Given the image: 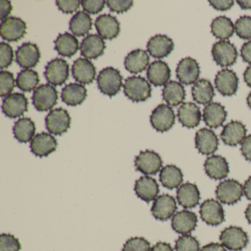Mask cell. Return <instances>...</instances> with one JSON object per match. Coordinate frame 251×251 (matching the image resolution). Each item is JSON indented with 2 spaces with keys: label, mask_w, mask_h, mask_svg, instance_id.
<instances>
[{
  "label": "cell",
  "mask_w": 251,
  "mask_h": 251,
  "mask_svg": "<svg viewBox=\"0 0 251 251\" xmlns=\"http://www.w3.org/2000/svg\"><path fill=\"white\" fill-rule=\"evenodd\" d=\"M151 85L148 80L141 76L127 77L125 82L124 93L133 102H139L147 100L151 97Z\"/></svg>",
  "instance_id": "cell-1"
},
{
  "label": "cell",
  "mask_w": 251,
  "mask_h": 251,
  "mask_svg": "<svg viewBox=\"0 0 251 251\" xmlns=\"http://www.w3.org/2000/svg\"><path fill=\"white\" fill-rule=\"evenodd\" d=\"M98 85L100 92L110 98L115 96L123 86V77L120 72L113 67H107L100 73Z\"/></svg>",
  "instance_id": "cell-2"
},
{
  "label": "cell",
  "mask_w": 251,
  "mask_h": 251,
  "mask_svg": "<svg viewBox=\"0 0 251 251\" xmlns=\"http://www.w3.org/2000/svg\"><path fill=\"white\" fill-rule=\"evenodd\" d=\"M58 95L56 89L50 84H43L35 89L33 104L39 111H48L52 109L58 102Z\"/></svg>",
  "instance_id": "cell-3"
},
{
  "label": "cell",
  "mask_w": 251,
  "mask_h": 251,
  "mask_svg": "<svg viewBox=\"0 0 251 251\" xmlns=\"http://www.w3.org/2000/svg\"><path fill=\"white\" fill-rule=\"evenodd\" d=\"M220 240L222 245L227 249L239 251L248 245V236L246 232L241 227L230 226L221 232Z\"/></svg>",
  "instance_id": "cell-4"
},
{
  "label": "cell",
  "mask_w": 251,
  "mask_h": 251,
  "mask_svg": "<svg viewBox=\"0 0 251 251\" xmlns=\"http://www.w3.org/2000/svg\"><path fill=\"white\" fill-rule=\"evenodd\" d=\"M45 69V77L53 86H62L68 80L70 65L63 58H55L50 61Z\"/></svg>",
  "instance_id": "cell-5"
},
{
  "label": "cell",
  "mask_w": 251,
  "mask_h": 251,
  "mask_svg": "<svg viewBox=\"0 0 251 251\" xmlns=\"http://www.w3.org/2000/svg\"><path fill=\"white\" fill-rule=\"evenodd\" d=\"M176 121V115L171 107L165 104H160L152 111L151 123L152 127L161 133L168 131Z\"/></svg>",
  "instance_id": "cell-6"
},
{
  "label": "cell",
  "mask_w": 251,
  "mask_h": 251,
  "mask_svg": "<svg viewBox=\"0 0 251 251\" xmlns=\"http://www.w3.org/2000/svg\"><path fill=\"white\" fill-rule=\"evenodd\" d=\"M46 127L50 133L54 135H62L70 127L71 117L68 111L60 108L52 110L45 119Z\"/></svg>",
  "instance_id": "cell-7"
},
{
  "label": "cell",
  "mask_w": 251,
  "mask_h": 251,
  "mask_svg": "<svg viewBox=\"0 0 251 251\" xmlns=\"http://www.w3.org/2000/svg\"><path fill=\"white\" fill-rule=\"evenodd\" d=\"M211 53L214 61L222 67H230L237 59L236 48L228 41H220L214 44Z\"/></svg>",
  "instance_id": "cell-8"
},
{
  "label": "cell",
  "mask_w": 251,
  "mask_h": 251,
  "mask_svg": "<svg viewBox=\"0 0 251 251\" xmlns=\"http://www.w3.org/2000/svg\"><path fill=\"white\" fill-rule=\"evenodd\" d=\"M243 194L242 185L237 180L233 179L221 182L216 189V195L219 201L228 205L237 202Z\"/></svg>",
  "instance_id": "cell-9"
},
{
  "label": "cell",
  "mask_w": 251,
  "mask_h": 251,
  "mask_svg": "<svg viewBox=\"0 0 251 251\" xmlns=\"http://www.w3.org/2000/svg\"><path fill=\"white\" fill-rule=\"evenodd\" d=\"M27 32V25L22 19L11 17L6 19L0 25V35L4 40L18 42Z\"/></svg>",
  "instance_id": "cell-10"
},
{
  "label": "cell",
  "mask_w": 251,
  "mask_h": 251,
  "mask_svg": "<svg viewBox=\"0 0 251 251\" xmlns=\"http://www.w3.org/2000/svg\"><path fill=\"white\" fill-rule=\"evenodd\" d=\"M162 164L161 156L152 151H142L135 159L136 170L147 176L156 174L162 167Z\"/></svg>",
  "instance_id": "cell-11"
},
{
  "label": "cell",
  "mask_w": 251,
  "mask_h": 251,
  "mask_svg": "<svg viewBox=\"0 0 251 251\" xmlns=\"http://www.w3.org/2000/svg\"><path fill=\"white\" fill-rule=\"evenodd\" d=\"M2 109L9 118H18L27 111L28 100L24 94H11L2 101Z\"/></svg>",
  "instance_id": "cell-12"
},
{
  "label": "cell",
  "mask_w": 251,
  "mask_h": 251,
  "mask_svg": "<svg viewBox=\"0 0 251 251\" xmlns=\"http://www.w3.org/2000/svg\"><path fill=\"white\" fill-rule=\"evenodd\" d=\"M201 70L196 60L191 57L183 58L177 64L176 75L180 83L189 86L196 83L199 77Z\"/></svg>",
  "instance_id": "cell-13"
},
{
  "label": "cell",
  "mask_w": 251,
  "mask_h": 251,
  "mask_svg": "<svg viewBox=\"0 0 251 251\" xmlns=\"http://www.w3.org/2000/svg\"><path fill=\"white\" fill-rule=\"evenodd\" d=\"M177 204L171 195H162L154 201L151 212L156 220L165 221L175 215Z\"/></svg>",
  "instance_id": "cell-14"
},
{
  "label": "cell",
  "mask_w": 251,
  "mask_h": 251,
  "mask_svg": "<svg viewBox=\"0 0 251 251\" xmlns=\"http://www.w3.org/2000/svg\"><path fill=\"white\" fill-rule=\"evenodd\" d=\"M200 214L202 220L209 226H218L225 220L223 206L214 199L206 200L202 202L200 208Z\"/></svg>",
  "instance_id": "cell-15"
},
{
  "label": "cell",
  "mask_w": 251,
  "mask_h": 251,
  "mask_svg": "<svg viewBox=\"0 0 251 251\" xmlns=\"http://www.w3.org/2000/svg\"><path fill=\"white\" fill-rule=\"evenodd\" d=\"M216 88L223 96H232L237 92L239 78L233 70H222L216 75Z\"/></svg>",
  "instance_id": "cell-16"
},
{
  "label": "cell",
  "mask_w": 251,
  "mask_h": 251,
  "mask_svg": "<svg viewBox=\"0 0 251 251\" xmlns=\"http://www.w3.org/2000/svg\"><path fill=\"white\" fill-rule=\"evenodd\" d=\"M58 142L52 135L43 132L36 135L30 143L31 152L36 156L47 157L56 151Z\"/></svg>",
  "instance_id": "cell-17"
},
{
  "label": "cell",
  "mask_w": 251,
  "mask_h": 251,
  "mask_svg": "<svg viewBox=\"0 0 251 251\" xmlns=\"http://www.w3.org/2000/svg\"><path fill=\"white\" fill-rule=\"evenodd\" d=\"M17 62L24 69L34 68L39 64L41 58L40 51L34 44H23L17 51Z\"/></svg>",
  "instance_id": "cell-18"
},
{
  "label": "cell",
  "mask_w": 251,
  "mask_h": 251,
  "mask_svg": "<svg viewBox=\"0 0 251 251\" xmlns=\"http://www.w3.org/2000/svg\"><path fill=\"white\" fill-rule=\"evenodd\" d=\"M95 27L100 36L102 39L112 40L120 34V23L117 19L111 14L99 16L95 21Z\"/></svg>",
  "instance_id": "cell-19"
},
{
  "label": "cell",
  "mask_w": 251,
  "mask_h": 251,
  "mask_svg": "<svg viewBox=\"0 0 251 251\" xmlns=\"http://www.w3.org/2000/svg\"><path fill=\"white\" fill-rule=\"evenodd\" d=\"M198 224V217L192 211L183 210L175 214L172 220V227L175 231L182 235L189 234L195 230Z\"/></svg>",
  "instance_id": "cell-20"
},
{
  "label": "cell",
  "mask_w": 251,
  "mask_h": 251,
  "mask_svg": "<svg viewBox=\"0 0 251 251\" xmlns=\"http://www.w3.org/2000/svg\"><path fill=\"white\" fill-rule=\"evenodd\" d=\"M134 190L138 198L150 202L158 198L159 186L155 179L149 176H143L136 180Z\"/></svg>",
  "instance_id": "cell-21"
},
{
  "label": "cell",
  "mask_w": 251,
  "mask_h": 251,
  "mask_svg": "<svg viewBox=\"0 0 251 251\" xmlns=\"http://www.w3.org/2000/svg\"><path fill=\"white\" fill-rule=\"evenodd\" d=\"M195 145L202 155H211L218 149L219 141L213 130L202 128L195 135Z\"/></svg>",
  "instance_id": "cell-22"
},
{
  "label": "cell",
  "mask_w": 251,
  "mask_h": 251,
  "mask_svg": "<svg viewBox=\"0 0 251 251\" xmlns=\"http://www.w3.org/2000/svg\"><path fill=\"white\" fill-rule=\"evenodd\" d=\"M147 48L153 58H165L174 50V42L165 35H156L150 39Z\"/></svg>",
  "instance_id": "cell-23"
},
{
  "label": "cell",
  "mask_w": 251,
  "mask_h": 251,
  "mask_svg": "<svg viewBox=\"0 0 251 251\" xmlns=\"http://www.w3.org/2000/svg\"><path fill=\"white\" fill-rule=\"evenodd\" d=\"M73 77L82 84L93 83L96 77V69L86 58H80L75 61L72 68Z\"/></svg>",
  "instance_id": "cell-24"
},
{
  "label": "cell",
  "mask_w": 251,
  "mask_h": 251,
  "mask_svg": "<svg viewBox=\"0 0 251 251\" xmlns=\"http://www.w3.org/2000/svg\"><path fill=\"white\" fill-rule=\"evenodd\" d=\"M246 132L245 126L241 122L231 121L224 126L220 137L226 145L236 146L243 142Z\"/></svg>",
  "instance_id": "cell-25"
},
{
  "label": "cell",
  "mask_w": 251,
  "mask_h": 251,
  "mask_svg": "<svg viewBox=\"0 0 251 251\" xmlns=\"http://www.w3.org/2000/svg\"><path fill=\"white\" fill-rule=\"evenodd\" d=\"M105 43L99 35L90 34L86 36L81 43V55L89 59H97L103 55Z\"/></svg>",
  "instance_id": "cell-26"
},
{
  "label": "cell",
  "mask_w": 251,
  "mask_h": 251,
  "mask_svg": "<svg viewBox=\"0 0 251 251\" xmlns=\"http://www.w3.org/2000/svg\"><path fill=\"white\" fill-rule=\"evenodd\" d=\"M179 122L183 127L194 128L199 126L201 112L199 107L193 102H184L177 111Z\"/></svg>",
  "instance_id": "cell-27"
},
{
  "label": "cell",
  "mask_w": 251,
  "mask_h": 251,
  "mask_svg": "<svg viewBox=\"0 0 251 251\" xmlns=\"http://www.w3.org/2000/svg\"><path fill=\"white\" fill-rule=\"evenodd\" d=\"M148 80L155 86H165L171 76V70L167 63L162 61H153L148 69Z\"/></svg>",
  "instance_id": "cell-28"
},
{
  "label": "cell",
  "mask_w": 251,
  "mask_h": 251,
  "mask_svg": "<svg viewBox=\"0 0 251 251\" xmlns=\"http://www.w3.org/2000/svg\"><path fill=\"white\" fill-rule=\"evenodd\" d=\"M205 171L211 178L221 180L226 178L229 173V167L224 157L220 155H211L205 160Z\"/></svg>",
  "instance_id": "cell-29"
},
{
  "label": "cell",
  "mask_w": 251,
  "mask_h": 251,
  "mask_svg": "<svg viewBox=\"0 0 251 251\" xmlns=\"http://www.w3.org/2000/svg\"><path fill=\"white\" fill-rule=\"evenodd\" d=\"M203 121L206 126L217 128L223 126L227 117L226 108L219 102H211L203 110Z\"/></svg>",
  "instance_id": "cell-30"
},
{
  "label": "cell",
  "mask_w": 251,
  "mask_h": 251,
  "mask_svg": "<svg viewBox=\"0 0 251 251\" xmlns=\"http://www.w3.org/2000/svg\"><path fill=\"white\" fill-rule=\"evenodd\" d=\"M200 198L199 189L194 183H183L177 189V201L183 208H192L197 206L199 203Z\"/></svg>",
  "instance_id": "cell-31"
},
{
  "label": "cell",
  "mask_w": 251,
  "mask_h": 251,
  "mask_svg": "<svg viewBox=\"0 0 251 251\" xmlns=\"http://www.w3.org/2000/svg\"><path fill=\"white\" fill-rule=\"evenodd\" d=\"M150 57L143 50L132 51L126 57L125 67L132 74H139L146 70L149 65Z\"/></svg>",
  "instance_id": "cell-32"
},
{
  "label": "cell",
  "mask_w": 251,
  "mask_h": 251,
  "mask_svg": "<svg viewBox=\"0 0 251 251\" xmlns=\"http://www.w3.org/2000/svg\"><path fill=\"white\" fill-rule=\"evenodd\" d=\"M87 97V90L83 85L70 83L61 92V99L67 105L76 106L83 103Z\"/></svg>",
  "instance_id": "cell-33"
},
{
  "label": "cell",
  "mask_w": 251,
  "mask_h": 251,
  "mask_svg": "<svg viewBox=\"0 0 251 251\" xmlns=\"http://www.w3.org/2000/svg\"><path fill=\"white\" fill-rule=\"evenodd\" d=\"M55 43V50L60 55L71 58L79 50V42L75 36L69 33L59 34Z\"/></svg>",
  "instance_id": "cell-34"
},
{
  "label": "cell",
  "mask_w": 251,
  "mask_h": 251,
  "mask_svg": "<svg viewBox=\"0 0 251 251\" xmlns=\"http://www.w3.org/2000/svg\"><path fill=\"white\" fill-rule=\"evenodd\" d=\"M36 130L34 122L27 117L20 119L18 121L16 122L13 128L14 137L21 143H27L33 140Z\"/></svg>",
  "instance_id": "cell-35"
},
{
  "label": "cell",
  "mask_w": 251,
  "mask_h": 251,
  "mask_svg": "<svg viewBox=\"0 0 251 251\" xmlns=\"http://www.w3.org/2000/svg\"><path fill=\"white\" fill-rule=\"evenodd\" d=\"M162 96L165 102L172 106H177L186 98L184 87L178 82L171 80L164 86Z\"/></svg>",
  "instance_id": "cell-36"
},
{
  "label": "cell",
  "mask_w": 251,
  "mask_h": 251,
  "mask_svg": "<svg viewBox=\"0 0 251 251\" xmlns=\"http://www.w3.org/2000/svg\"><path fill=\"white\" fill-rule=\"evenodd\" d=\"M194 100L201 105L211 103L214 98V89L211 82L205 79L198 80L192 89Z\"/></svg>",
  "instance_id": "cell-37"
},
{
  "label": "cell",
  "mask_w": 251,
  "mask_h": 251,
  "mask_svg": "<svg viewBox=\"0 0 251 251\" xmlns=\"http://www.w3.org/2000/svg\"><path fill=\"white\" fill-rule=\"evenodd\" d=\"M159 179L164 187L169 189H176L183 182V173L176 166L167 165L160 171Z\"/></svg>",
  "instance_id": "cell-38"
},
{
  "label": "cell",
  "mask_w": 251,
  "mask_h": 251,
  "mask_svg": "<svg viewBox=\"0 0 251 251\" xmlns=\"http://www.w3.org/2000/svg\"><path fill=\"white\" fill-rule=\"evenodd\" d=\"M211 29L213 36L217 39L225 40L230 39L233 36L235 26L230 19L225 16H220L213 20Z\"/></svg>",
  "instance_id": "cell-39"
},
{
  "label": "cell",
  "mask_w": 251,
  "mask_h": 251,
  "mask_svg": "<svg viewBox=\"0 0 251 251\" xmlns=\"http://www.w3.org/2000/svg\"><path fill=\"white\" fill-rule=\"evenodd\" d=\"M92 20L89 14L83 11H78L73 16L70 23V30L75 36H84L92 30Z\"/></svg>",
  "instance_id": "cell-40"
},
{
  "label": "cell",
  "mask_w": 251,
  "mask_h": 251,
  "mask_svg": "<svg viewBox=\"0 0 251 251\" xmlns=\"http://www.w3.org/2000/svg\"><path fill=\"white\" fill-rule=\"evenodd\" d=\"M39 83V74L33 70H22L17 79V87L23 92H32Z\"/></svg>",
  "instance_id": "cell-41"
},
{
  "label": "cell",
  "mask_w": 251,
  "mask_h": 251,
  "mask_svg": "<svg viewBox=\"0 0 251 251\" xmlns=\"http://www.w3.org/2000/svg\"><path fill=\"white\" fill-rule=\"evenodd\" d=\"M176 251H201L196 238L192 235H182L176 242Z\"/></svg>",
  "instance_id": "cell-42"
},
{
  "label": "cell",
  "mask_w": 251,
  "mask_h": 251,
  "mask_svg": "<svg viewBox=\"0 0 251 251\" xmlns=\"http://www.w3.org/2000/svg\"><path fill=\"white\" fill-rule=\"evenodd\" d=\"M15 87L14 75L8 71L0 72V96L6 98L13 92Z\"/></svg>",
  "instance_id": "cell-43"
},
{
  "label": "cell",
  "mask_w": 251,
  "mask_h": 251,
  "mask_svg": "<svg viewBox=\"0 0 251 251\" xmlns=\"http://www.w3.org/2000/svg\"><path fill=\"white\" fill-rule=\"evenodd\" d=\"M235 30L240 39H251V17L248 16L239 17L235 24Z\"/></svg>",
  "instance_id": "cell-44"
},
{
  "label": "cell",
  "mask_w": 251,
  "mask_h": 251,
  "mask_svg": "<svg viewBox=\"0 0 251 251\" xmlns=\"http://www.w3.org/2000/svg\"><path fill=\"white\" fill-rule=\"evenodd\" d=\"M151 244L143 237H132L126 241L123 251H151Z\"/></svg>",
  "instance_id": "cell-45"
},
{
  "label": "cell",
  "mask_w": 251,
  "mask_h": 251,
  "mask_svg": "<svg viewBox=\"0 0 251 251\" xmlns=\"http://www.w3.org/2000/svg\"><path fill=\"white\" fill-rule=\"evenodd\" d=\"M21 244L14 235L2 233L0 236V251H20Z\"/></svg>",
  "instance_id": "cell-46"
},
{
  "label": "cell",
  "mask_w": 251,
  "mask_h": 251,
  "mask_svg": "<svg viewBox=\"0 0 251 251\" xmlns=\"http://www.w3.org/2000/svg\"><path fill=\"white\" fill-rule=\"evenodd\" d=\"M14 61V51L11 45L2 42L0 44V69H7Z\"/></svg>",
  "instance_id": "cell-47"
},
{
  "label": "cell",
  "mask_w": 251,
  "mask_h": 251,
  "mask_svg": "<svg viewBox=\"0 0 251 251\" xmlns=\"http://www.w3.org/2000/svg\"><path fill=\"white\" fill-rule=\"evenodd\" d=\"M81 5L83 10L89 14H98L103 10L105 5L104 0H83Z\"/></svg>",
  "instance_id": "cell-48"
},
{
  "label": "cell",
  "mask_w": 251,
  "mask_h": 251,
  "mask_svg": "<svg viewBox=\"0 0 251 251\" xmlns=\"http://www.w3.org/2000/svg\"><path fill=\"white\" fill-rule=\"evenodd\" d=\"M108 8L112 12H116L117 14H123L130 10L133 6V2L131 0H108L106 2Z\"/></svg>",
  "instance_id": "cell-49"
},
{
  "label": "cell",
  "mask_w": 251,
  "mask_h": 251,
  "mask_svg": "<svg viewBox=\"0 0 251 251\" xmlns=\"http://www.w3.org/2000/svg\"><path fill=\"white\" fill-rule=\"evenodd\" d=\"M81 2L79 0L67 1V0H57L56 5L60 11L64 14H72L76 12L80 7Z\"/></svg>",
  "instance_id": "cell-50"
},
{
  "label": "cell",
  "mask_w": 251,
  "mask_h": 251,
  "mask_svg": "<svg viewBox=\"0 0 251 251\" xmlns=\"http://www.w3.org/2000/svg\"><path fill=\"white\" fill-rule=\"evenodd\" d=\"M210 5L217 11H227L233 5V0H209Z\"/></svg>",
  "instance_id": "cell-51"
},
{
  "label": "cell",
  "mask_w": 251,
  "mask_h": 251,
  "mask_svg": "<svg viewBox=\"0 0 251 251\" xmlns=\"http://www.w3.org/2000/svg\"><path fill=\"white\" fill-rule=\"evenodd\" d=\"M241 151L245 159L251 161V134L246 136L242 142Z\"/></svg>",
  "instance_id": "cell-52"
},
{
  "label": "cell",
  "mask_w": 251,
  "mask_h": 251,
  "mask_svg": "<svg viewBox=\"0 0 251 251\" xmlns=\"http://www.w3.org/2000/svg\"><path fill=\"white\" fill-rule=\"evenodd\" d=\"M13 8L11 2L8 0H1L0 1V11H1V17L0 19L2 21L6 20L7 17L11 14Z\"/></svg>",
  "instance_id": "cell-53"
},
{
  "label": "cell",
  "mask_w": 251,
  "mask_h": 251,
  "mask_svg": "<svg viewBox=\"0 0 251 251\" xmlns=\"http://www.w3.org/2000/svg\"><path fill=\"white\" fill-rule=\"evenodd\" d=\"M241 56L245 62L251 64V41L244 44L242 47Z\"/></svg>",
  "instance_id": "cell-54"
},
{
  "label": "cell",
  "mask_w": 251,
  "mask_h": 251,
  "mask_svg": "<svg viewBox=\"0 0 251 251\" xmlns=\"http://www.w3.org/2000/svg\"><path fill=\"white\" fill-rule=\"evenodd\" d=\"M201 251H226V248L223 246L222 244L220 243H214V242H211V243L208 244V245H205L202 247V249Z\"/></svg>",
  "instance_id": "cell-55"
},
{
  "label": "cell",
  "mask_w": 251,
  "mask_h": 251,
  "mask_svg": "<svg viewBox=\"0 0 251 251\" xmlns=\"http://www.w3.org/2000/svg\"><path fill=\"white\" fill-rule=\"evenodd\" d=\"M151 251H173V248L170 244L167 242H157L152 248Z\"/></svg>",
  "instance_id": "cell-56"
},
{
  "label": "cell",
  "mask_w": 251,
  "mask_h": 251,
  "mask_svg": "<svg viewBox=\"0 0 251 251\" xmlns=\"http://www.w3.org/2000/svg\"><path fill=\"white\" fill-rule=\"evenodd\" d=\"M244 195L250 201H251V176L245 181L243 186Z\"/></svg>",
  "instance_id": "cell-57"
},
{
  "label": "cell",
  "mask_w": 251,
  "mask_h": 251,
  "mask_svg": "<svg viewBox=\"0 0 251 251\" xmlns=\"http://www.w3.org/2000/svg\"><path fill=\"white\" fill-rule=\"evenodd\" d=\"M244 80L247 85L251 87V66L247 67L246 70L244 73Z\"/></svg>",
  "instance_id": "cell-58"
},
{
  "label": "cell",
  "mask_w": 251,
  "mask_h": 251,
  "mask_svg": "<svg viewBox=\"0 0 251 251\" xmlns=\"http://www.w3.org/2000/svg\"><path fill=\"white\" fill-rule=\"evenodd\" d=\"M237 3L242 10L251 9V0H238Z\"/></svg>",
  "instance_id": "cell-59"
},
{
  "label": "cell",
  "mask_w": 251,
  "mask_h": 251,
  "mask_svg": "<svg viewBox=\"0 0 251 251\" xmlns=\"http://www.w3.org/2000/svg\"><path fill=\"white\" fill-rule=\"evenodd\" d=\"M245 217H246L248 223L251 224V204L248 205V208L245 210Z\"/></svg>",
  "instance_id": "cell-60"
},
{
  "label": "cell",
  "mask_w": 251,
  "mask_h": 251,
  "mask_svg": "<svg viewBox=\"0 0 251 251\" xmlns=\"http://www.w3.org/2000/svg\"><path fill=\"white\" fill-rule=\"evenodd\" d=\"M247 102H248V106H249L251 109V92L248 95V98H247Z\"/></svg>",
  "instance_id": "cell-61"
}]
</instances>
